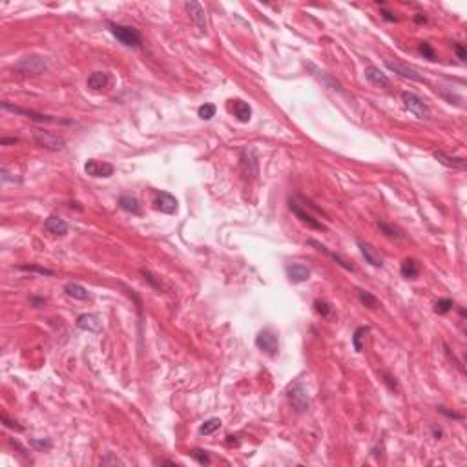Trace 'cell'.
Masks as SVG:
<instances>
[{
	"label": "cell",
	"mask_w": 467,
	"mask_h": 467,
	"mask_svg": "<svg viewBox=\"0 0 467 467\" xmlns=\"http://www.w3.org/2000/svg\"><path fill=\"white\" fill-rule=\"evenodd\" d=\"M106 463H123V462H120L119 458H113L112 455H108V456H106V458L102 460V465H106Z\"/></svg>",
	"instance_id": "obj_43"
},
{
	"label": "cell",
	"mask_w": 467,
	"mask_h": 467,
	"mask_svg": "<svg viewBox=\"0 0 467 467\" xmlns=\"http://www.w3.org/2000/svg\"><path fill=\"white\" fill-rule=\"evenodd\" d=\"M453 305H455V301L449 300V298H443V300H438V301H436L435 312H436V314H447V312L453 308Z\"/></svg>",
	"instance_id": "obj_30"
},
{
	"label": "cell",
	"mask_w": 467,
	"mask_h": 467,
	"mask_svg": "<svg viewBox=\"0 0 467 467\" xmlns=\"http://www.w3.org/2000/svg\"><path fill=\"white\" fill-rule=\"evenodd\" d=\"M31 445L35 449H49L51 447V442L49 440H44V442L42 440H31Z\"/></svg>",
	"instance_id": "obj_37"
},
{
	"label": "cell",
	"mask_w": 467,
	"mask_h": 467,
	"mask_svg": "<svg viewBox=\"0 0 467 467\" xmlns=\"http://www.w3.org/2000/svg\"><path fill=\"white\" fill-rule=\"evenodd\" d=\"M77 327L82 328L86 332H100L102 325H100L99 318L95 314H80L77 318Z\"/></svg>",
	"instance_id": "obj_14"
},
{
	"label": "cell",
	"mask_w": 467,
	"mask_h": 467,
	"mask_svg": "<svg viewBox=\"0 0 467 467\" xmlns=\"http://www.w3.org/2000/svg\"><path fill=\"white\" fill-rule=\"evenodd\" d=\"M385 66H387L391 72H394V73H398L400 77H403V79L414 80V82H425V79H423L414 68L403 64V62H398V60H385Z\"/></svg>",
	"instance_id": "obj_11"
},
{
	"label": "cell",
	"mask_w": 467,
	"mask_h": 467,
	"mask_svg": "<svg viewBox=\"0 0 467 467\" xmlns=\"http://www.w3.org/2000/svg\"><path fill=\"white\" fill-rule=\"evenodd\" d=\"M113 164L104 163V161H97V159H88L84 164V172L88 174L90 177H110L113 176Z\"/></svg>",
	"instance_id": "obj_10"
},
{
	"label": "cell",
	"mask_w": 467,
	"mask_h": 467,
	"mask_svg": "<svg viewBox=\"0 0 467 467\" xmlns=\"http://www.w3.org/2000/svg\"><path fill=\"white\" fill-rule=\"evenodd\" d=\"M433 155H435V159L440 161L443 166L453 168V170H465V159H463V157H451L443 152H433Z\"/></svg>",
	"instance_id": "obj_20"
},
{
	"label": "cell",
	"mask_w": 467,
	"mask_h": 467,
	"mask_svg": "<svg viewBox=\"0 0 467 467\" xmlns=\"http://www.w3.org/2000/svg\"><path fill=\"white\" fill-rule=\"evenodd\" d=\"M44 228L48 232H51V234H55V236H66L68 234V224L59 216H49L44 221Z\"/></svg>",
	"instance_id": "obj_19"
},
{
	"label": "cell",
	"mask_w": 467,
	"mask_h": 467,
	"mask_svg": "<svg viewBox=\"0 0 467 467\" xmlns=\"http://www.w3.org/2000/svg\"><path fill=\"white\" fill-rule=\"evenodd\" d=\"M288 402L292 403V407H294L296 411H300V412H305L308 407H310V400H308L307 389H305L301 384H294L290 389H288Z\"/></svg>",
	"instance_id": "obj_7"
},
{
	"label": "cell",
	"mask_w": 467,
	"mask_h": 467,
	"mask_svg": "<svg viewBox=\"0 0 467 467\" xmlns=\"http://www.w3.org/2000/svg\"><path fill=\"white\" fill-rule=\"evenodd\" d=\"M48 68V62H46L42 57H24L20 59L15 64L13 72L19 77H37L40 73H44V70Z\"/></svg>",
	"instance_id": "obj_2"
},
{
	"label": "cell",
	"mask_w": 467,
	"mask_h": 467,
	"mask_svg": "<svg viewBox=\"0 0 467 467\" xmlns=\"http://www.w3.org/2000/svg\"><path fill=\"white\" fill-rule=\"evenodd\" d=\"M288 206H290V212L294 214L296 217H298V219H301L305 224H308L310 228H316V230H323V232L327 230V227H325V224L321 223V221H318L314 216H310V214H308V212L305 210V208H301L300 204L296 203L294 199H290V204H288Z\"/></svg>",
	"instance_id": "obj_12"
},
{
	"label": "cell",
	"mask_w": 467,
	"mask_h": 467,
	"mask_svg": "<svg viewBox=\"0 0 467 467\" xmlns=\"http://www.w3.org/2000/svg\"><path fill=\"white\" fill-rule=\"evenodd\" d=\"M16 268L22 272H31V274H40V275H55V270L51 268L39 267V265H16Z\"/></svg>",
	"instance_id": "obj_27"
},
{
	"label": "cell",
	"mask_w": 467,
	"mask_h": 467,
	"mask_svg": "<svg viewBox=\"0 0 467 467\" xmlns=\"http://www.w3.org/2000/svg\"><path fill=\"white\" fill-rule=\"evenodd\" d=\"M358 298H359V301H361V303H364L367 308H376V307H378V298H376V296H372L371 292L361 290V288H359V290H358Z\"/></svg>",
	"instance_id": "obj_28"
},
{
	"label": "cell",
	"mask_w": 467,
	"mask_h": 467,
	"mask_svg": "<svg viewBox=\"0 0 467 467\" xmlns=\"http://www.w3.org/2000/svg\"><path fill=\"white\" fill-rule=\"evenodd\" d=\"M382 376H384V378H385V384L389 385V389H391V391H394V389H396V379L392 378V376L385 374V372H382Z\"/></svg>",
	"instance_id": "obj_40"
},
{
	"label": "cell",
	"mask_w": 467,
	"mask_h": 467,
	"mask_svg": "<svg viewBox=\"0 0 467 467\" xmlns=\"http://www.w3.org/2000/svg\"><path fill=\"white\" fill-rule=\"evenodd\" d=\"M108 28L120 44L128 46V48H141V44H143L139 31L135 28H132V26H123V24H115V22H110Z\"/></svg>",
	"instance_id": "obj_3"
},
{
	"label": "cell",
	"mask_w": 467,
	"mask_h": 467,
	"mask_svg": "<svg viewBox=\"0 0 467 467\" xmlns=\"http://www.w3.org/2000/svg\"><path fill=\"white\" fill-rule=\"evenodd\" d=\"M369 332V327H358L352 334V345H354V351L356 352H361L364 351V339L365 334Z\"/></svg>",
	"instance_id": "obj_26"
},
{
	"label": "cell",
	"mask_w": 467,
	"mask_h": 467,
	"mask_svg": "<svg viewBox=\"0 0 467 467\" xmlns=\"http://www.w3.org/2000/svg\"><path fill=\"white\" fill-rule=\"evenodd\" d=\"M119 206L123 208L124 212L133 214V216H139L141 214V204L133 196H120L119 197Z\"/></svg>",
	"instance_id": "obj_23"
},
{
	"label": "cell",
	"mask_w": 467,
	"mask_h": 467,
	"mask_svg": "<svg viewBox=\"0 0 467 467\" xmlns=\"http://www.w3.org/2000/svg\"><path fill=\"white\" fill-rule=\"evenodd\" d=\"M356 245H358L359 252H361V256L365 257V261H367V263H371L372 267H376V268H379L382 265H384L382 257H379L378 254H376V250H374V248H372L369 243H365V241L358 239V241H356Z\"/></svg>",
	"instance_id": "obj_15"
},
{
	"label": "cell",
	"mask_w": 467,
	"mask_h": 467,
	"mask_svg": "<svg viewBox=\"0 0 467 467\" xmlns=\"http://www.w3.org/2000/svg\"><path fill=\"white\" fill-rule=\"evenodd\" d=\"M402 100H403V104H405V108H407L411 113H414L418 119H429V115H431V110H429V106L425 104V100L420 99L416 93L403 92L402 93Z\"/></svg>",
	"instance_id": "obj_6"
},
{
	"label": "cell",
	"mask_w": 467,
	"mask_h": 467,
	"mask_svg": "<svg viewBox=\"0 0 467 467\" xmlns=\"http://www.w3.org/2000/svg\"><path fill=\"white\" fill-rule=\"evenodd\" d=\"M239 168H241V176L247 183L256 181V177L260 176V163H257V155L254 148H245L241 150L239 155Z\"/></svg>",
	"instance_id": "obj_1"
},
{
	"label": "cell",
	"mask_w": 467,
	"mask_h": 467,
	"mask_svg": "<svg viewBox=\"0 0 467 467\" xmlns=\"http://www.w3.org/2000/svg\"><path fill=\"white\" fill-rule=\"evenodd\" d=\"M31 303L35 305V307H39V305L46 303V298H37V296H33V298H31Z\"/></svg>",
	"instance_id": "obj_44"
},
{
	"label": "cell",
	"mask_w": 467,
	"mask_h": 467,
	"mask_svg": "<svg viewBox=\"0 0 467 467\" xmlns=\"http://www.w3.org/2000/svg\"><path fill=\"white\" fill-rule=\"evenodd\" d=\"M420 53H422L425 59L436 60V53H435V49L431 48V44H429V42H420Z\"/></svg>",
	"instance_id": "obj_35"
},
{
	"label": "cell",
	"mask_w": 467,
	"mask_h": 467,
	"mask_svg": "<svg viewBox=\"0 0 467 467\" xmlns=\"http://www.w3.org/2000/svg\"><path fill=\"white\" fill-rule=\"evenodd\" d=\"M400 272H402L403 278H407V280H414L416 275L420 274V263L416 260H412V257H409V260H405L402 263Z\"/></svg>",
	"instance_id": "obj_24"
},
{
	"label": "cell",
	"mask_w": 467,
	"mask_h": 467,
	"mask_svg": "<svg viewBox=\"0 0 467 467\" xmlns=\"http://www.w3.org/2000/svg\"><path fill=\"white\" fill-rule=\"evenodd\" d=\"M382 15H384V19L389 20V22H396V20H398V16H396L394 13H391V11H382Z\"/></svg>",
	"instance_id": "obj_41"
},
{
	"label": "cell",
	"mask_w": 467,
	"mask_h": 467,
	"mask_svg": "<svg viewBox=\"0 0 467 467\" xmlns=\"http://www.w3.org/2000/svg\"><path fill=\"white\" fill-rule=\"evenodd\" d=\"M2 108H4L6 112L16 113V115H22V117H26V119L33 120V123H40V124H57V123L68 124L70 123V120L57 119V117H51V115H44V113L33 112V110H24V108H20V106H13V104L8 102V100H4V102H2Z\"/></svg>",
	"instance_id": "obj_4"
},
{
	"label": "cell",
	"mask_w": 467,
	"mask_h": 467,
	"mask_svg": "<svg viewBox=\"0 0 467 467\" xmlns=\"http://www.w3.org/2000/svg\"><path fill=\"white\" fill-rule=\"evenodd\" d=\"M153 206L155 210L163 212V214H176L177 212V199L168 192H153Z\"/></svg>",
	"instance_id": "obj_9"
},
{
	"label": "cell",
	"mask_w": 467,
	"mask_h": 467,
	"mask_svg": "<svg viewBox=\"0 0 467 467\" xmlns=\"http://www.w3.org/2000/svg\"><path fill=\"white\" fill-rule=\"evenodd\" d=\"M378 227H379V230L384 232L385 236H389V237H396V239H400V237H403V234H400V230H396L394 227H391V224L384 223V221H378Z\"/></svg>",
	"instance_id": "obj_32"
},
{
	"label": "cell",
	"mask_w": 467,
	"mask_h": 467,
	"mask_svg": "<svg viewBox=\"0 0 467 467\" xmlns=\"http://www.w3.org/2000/svg\"><path fill=\"white\" fill-rule=\"evenodd\" d=\"M365 77H367L372 84L379 86V88H389V86H391V80L387 79V75H385L379 68H376V66H367V68H365Z\"/></svg>",
	"instance_id": "obj_18"
},
{
	"label": "cell",
	"mask_w": 467,
	"mask_h": 467,
	"mask_svg": "<svg viewBox=\"0 0 467 467\" xmlns=\"http://www.w3.org/2000/svg\"><path fill=\"white\" fill-rule=\"evenodd\" d=\"M188 455L192 456L194 460H197L201 465H210V456H208L206 451H203V449H192Z\"/></svg>",
	"instance_id": "obj_31"
},
{
	"label": "cell",
	"mask_w": 467,
	"mask_h": 467,
	"mask_svg": "<svg viewBox=\"0 0 467 467\" xmlns=\"http://www.w3.org/2000/svg\"><path fill=\"white\" fill-rule=\"evenodd\" d=\"M0 420H2V423H4L6 427L15 429V431H24V427H22V425H19L16 422H13V420H9L6 412H2V414H0Z\"/></svg>",
	"instance_id": "obj_36"
},
{
	"label": "cell",
	"mask_w": 467,
	"mask_h": 467,
	"mask_svg": "<svg viewBox=\"0 0 467 467\" xmlns=\"http://www.w3.org/2000/svg\"><path fill=\"white\" fill-rule=\"evenodd\" d=\"M287 275H288V280H290L292 283H303V281L308 280L310 270H308L305 265L294 263V265H288L287 267Z\"/></svg>",
	"instance_id": "obj_17"
},
{
	"label": "cell",
	"mask_w": 467,
	"mask_h": 467,
	"mask_svg": "<svg viewBox=\"0 0 467 467\" xmlns=\"http://www.w3.org/2000/svg\"><path fill=\"white\" fill-rule=\"evenodd\" d=\"M184 9L188 11L190 19L196 22V26L199 28L201 33H206V16H204V9L199 2H194V0H186L184 2Z\"/></svg>",
	"instance_id": "obj_13"
},
{
	"label": "cell",
	"mask_w": 467,
	"mask_h": 467,
	"mask_svg": "<svg viewBox=\"0 0 467 467\" xmlns=\"http://www.w3.org/2000/svg\"><path fill=\"white\" fill-rule=\"evenodd\" d=\"M314 308H316V312H318V314H321V316H331V312H332L331 303H327L325 300H316L314 301Z\"/></svg>",
	"instance_id": "obj_33"
},
{
	"label": "cell",
	"mask_w": 467,
	"mask_h": 467,
	"mask_svg": "<svg viewBox=\"0 0 467 467\" xmlns=\"http://www.w3.org/2000/svg\"><path fill=\"white\" fill-rule=\"evenodd\" d=\"M219 427H221V420L219 418H210V420H206L203 425H201L199 433L206 436V435H212V433H216Z\"/></svg>",
	"instance_id": "obj_29"
},
{
	"label": "cell",
	"mask_w": 467,
	"mask_h": 467,
	"mask_svg": "<svg viewBox=\"0 0 467 467\" xmlns=\"http://www.w3.org/2000/svg\"><path fill=\"white\" fill-rule=\"evenodd\" d=\"M64 292L73 300H88V290L79 283H68L64 287Z\"/></svg>",
	"instance_id": "obj_25"
},
{
	"label": "cell",
	"mask_w": 467,
	"mask_h": 467,
	"mask_svg": "<svg viewBox=\"0 0 467 467\" xmlns=\"http://www.w3.org/2000/svg\"><path fill=\"white\" fill-rule=\"evenodd\" d=\"M438 411L442 412V414L449 416V418H455V420H463V416H462V414H458V412H455V411H447V407H438Z\"/></svg>",
	"instance_id": "obj_39"
},
{
	"label": "cell",
	"mask_w": 467,
	"mask_h": 467,
	"mask_svg": "<svg viewBox=\"0 0 467 467\" xmlns=\"http://www.w3.org/2000/svg\"><path fill=\"white\" fill-rule=\"evenodd\" d=\"M455 51H456V55H458L460 60H467V51H465V48L460 44V42H455Z\"/></svg>",
	"instance_id": "obj_38"
},
{
	"label": "cell",
	"mask_w": 467,
	"mask_h": 467,
	"mask_svg": "<svg viewBox=\"0 0 467 467\" xmlns=\"http://www.w3.org/2000/svg\"><path fill=\"white\" fill-rule=\"evenodd\" d=\"M214 115H216V106L214 104H203L199 108V117L203 120H210Z\"/></svg>",
	"instance_id": "obj_34"
},
{
	"label": "cell",
	"mask_w": 467,
	"mask_h": 467,
	"mask_svg": "<svg viewBox=\"0 0 467 467\" xmlns=\"http://www.w3.org/2000/svg\"><path fill=\"white\" fill-rule=\"evenodd\" d=\"M308 245H312V247H316V248H318V250H320V252H323V254H327V256L331 257V260H334L336 263H338L341 268H345V270H351V272L354 270V265H351L347 260H343V257L339 256V254H336V252L328 250V248L325 247V245H321L320 241H316V239H308Z\"/></svg>",
	"instance_id": "obj_16"
},
{
	"label": "cell",
	"mask_w": 467,
	"mask_h": 467,
	"mask_svg": "<svg viewBox=\"0 0 467 467\" xmlns=\"http://www.w3.org/2000/svg\"><path fill=\"white\" fill-rule=\"evenodd\" d=\"M425 20H427V19H425V16H422V13L416 16V22H425Z\"/></svg>",
	"instance_id": "obj_45"
},
{
	"label": "cell",
	"mask_w": 467,
	"mask_h": 467,
	"mask_svg": "<svg viewBox=\"0 0 467 467\" xmlns=\"http://www.w3.org/2000/svg\"><path fill=\"white\" fill-rule=\"evenodd\" d=\"M33 141L37 143V146L49 150V152H59V150L66 148V141L62 137L46 132V130H33Z\"/></svg>",
	"instance_id": "obj_5"
},
{
	"label": "cell",
	"mask_w": 467,
	"mask_h": 467,
	"mask_svg": "<svg viewBox=\"0 0 467 467\" xmlns=\"http://www.w3.org/2000/svg\"><path fill=\"white\" fill-rule=\"evenodd\" d=\"M232 112H234V115H236L241 123H248L252 117V108L248 106V102H245V100H241V99L232 100Z\"/></svg>",
	"instance_id": "obj_21"
},
{
	"label": "cell",
	"mask_w": 467,
	"mask_h": 467,
	"mask_svg": "<svg viewBox=\"0 0 467 467\" xmlns=\"http://www.w3.org/2000/svg\"><path fill=\"white\" fill-rule=\"evenodd\" d=\"M15 143H19V139H15V137H2V139H0V144H2V146H6V144H15Z\"/></svg>",
	"instance_id": "obj_42"
},
{
	"label": "cell",
	"mask_w": 467,
	"mask_h": 467,
	"mask_svg": "<svg viewBox=\"0 0 467 467\" xmlns=\"http://www.w3.org/2000/svg\"><path fill=\"white\" fill-rule=\"evenodd\" d=\"M256 347L261 349L263 352H267L268 356H275L280 351V341H278V336L272 331H261L256 336Z\"/></svg>",
	"instance_id": "obj_8"
},
{
	"label": "cell",
	"mask_w": 467,
	"mask_h": 467,
	"mask_svg": "<svg viewBox=\"0 0 467 467\" xmlns=\"http://www.w3.org/2000/svg\"><path fill=\"white\" fill-rule=\"evenodd\" d=\"M108 86V73L104 72H93L88 77V88L93 92H99V90L106 88Z\"/></svg>",
	"instance_id": "obj_22"
}]
</instances>
